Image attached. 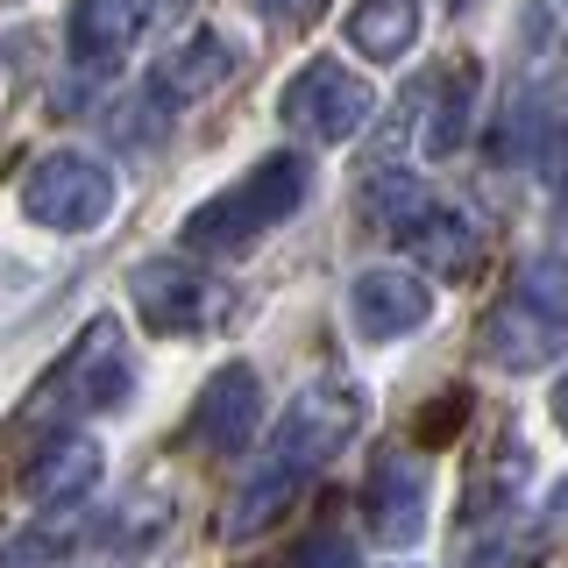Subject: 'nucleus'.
Instances as JSON below:
<instances>
[{
  "label": "nucleus",
  "mask_w": 568,
  "mask_h": 568,
  "mask_svg": "<svg viewBox=\"0 0 568 568\" xmlns=\"http://www.w3.org/2000/svg\"><path fill=\"white\" fill-rule=\"evenodd\" d=\"M306 156H263L256 171H242L227 192H213L206 206L185 213V227H178V242L192 248V256H242V248H256L271 227H284L298 206H306Z\"/></svg>",
  "instance_id": "obj_1"
},
{
  "label": "nucleus",
  "mask_w": 568,
  "mask_h": 568,
  "mask_svg": "<svg viewBox=\"0 0 568 568\" xmlns=\"http://www.w3.org/2000/svg\"><path fill=\"white\" fill-rule=\"evenodd\" d=\"M568 348V263L526 256L519 277L505 284V298L484 313V355L497 369H547Z\"/></svg>",
  "instance_id": "obj_2"
},
{
  "label": "nucleus",
  "mask_w": 568,
  "mask_h": 568,
  "mask_svg": "<svg viewBox=\"0 0 568 568\" xmlns=\"http://www.w3.org/2000/svg\"><path fill=\"white\" fill-rule=\"evenodd\" d=\"M363 213L384 227L398 248H413L419 263H434L440 277H469L476 271V248H484V235H476V221L462 206H448L434 185H419V178L405 171H377L363 192Z\"/></svg>",
  "instance_id": "obj_3"
},
{
  "label": "nucleus",
  "mask_w": 568,
  "mask_h": 568,
  "mask_svg": "<svg viewBox=\"0 0 568 568\" xmlns=\"http://www.w3.org/2000/svg\"><path fill=\"white\" fill-rule=\"evenodd\" d=\"M114 200H121L114 171L85 150H50V156H36V171L22 178V213L36 227H58V235L100 227L106 213H114Z\"/></svg>",
  "instance_id": "obj_4"
},
{
  "label": "nucleus",
  "mask_w": 568,
  "mask_h": 568,
  "mask_svg": "<svg viewBox=\"0 0 568 568\" xmlns=\"http://www.w3.org/2000/svg\"><path fill=\"white\" fill-rule=\"evenodd\" d=\"M369 114H377V93H369V85L355 79L348 64H334V58L298 64L292 85L277 93V121H284V129L327 142V150H334V142H348Z\"/></svg>",
  "instance_id": "obj_5"
},
{
  "label": "nucleus",
  "mask_w": 568,
  "mask_h": 568,
  "mask_svg": "<svg viewBox=\"0 0 568 568\" xmlns=\"http://www.w3.org/2000/svg\"><path fill=\"white\" fill-rule=\"evenodd\" d=\"M129 298H135V320L150 334H206V327L227 320V292L200 271V263H185V256L135 263V271H129Z\"/></svg>",
  "instance_id": "obj_6"
},
{
  "label": "nucleus",
  "mask_w": 568,
  "mask_h": 568,
  "mask_svg": "<svg viewBox=\"0 0 568 568\" xmlns=\"http://www.w3.org/2000/svg\"><path fill=\"white\" fill-rule=\"evenodd\" d=\"M355 426H363V398L348 384H306L271 434V462L292 476H313L355 440Z\"/></svg>",
  "instance_id": "obj_7"
},
{
  "label": "nucleus",
  "mask_w": 568,
  "mask_h": 568,
  "mask_svg": "<svg viewBox=\"0 0 568 568\" xmlns=\"http://www.w3.org/2000/svg\"><path fill=\"white\" fill-rule=\"evenodd\" d=\"M135 384V363H129V342H121V320H93V327L71 342V355L58 363L43 405H71V413H114Z\"/></svg>",
  "instance_id": "obj_8"
},
{
  "label": "nucleus",
  "mask_w": 568,
  "mask_h": 568,
  "mask_svg": "<svg viewBox=\"0 0 568 568\" xmlns=\"http://www.w3.org/2000/svg\"><path fill=\"white\" fill-rule=\"evenodd\" d=\"M256 426H263V384H256L248 363H227V369H213L206 390L192 398L185 440L206 448V455H242L248 440H256Z\"/></svg>",
  "instance_id": "obj_9"
},
{
  "label": "nucleus",
  "mask_w": 568,
  "mask_h": 568,
  "mask_svg": "<svg viewBox=\"0 0 568 568\" xmlns=\"http://www.w3.org/2000/svg\"><path fill=\"white\" fill-rule=\"evenodd\" d=\"M348 320L363 342H398L434 320V284L413 271H363L348 284Z\"/></svg>",
  "instance_id": "obj_10"
},
{
  "label": "nucleus",
  "mask_w": 568,
  "mask_h": 568,
  "mask_svg": "<svg viewBox=\"0 0 568 568\" xmlns=\"http://www.w3.org/2000/svg\"><path fill=\"white\" fill-rule=\"evenodd\" d=\"M363 511L384 547H413L426 532V469L413 455H377V469L363 484Z\"/></svg>",
  "instance_id": "obj_11"
},
{
  "label": "nucleus",
  "mask_w": 568,
  "mask_h": 568,
  "mask_svg": "<svg viewBox=\"0 0 568 568\" xmlns=\"http://www.w3.org/2000/svg\"><path fill=\"white\" fill-rule=\"evenodd\" d=\"M142 36V0H79L71 8V64L85 71V79H106V71H121V58L135 50Z\"/></svg>",
  "instance_id": "obj_12"
},
{
  "label": "nucleus",
  "mask_w": 568,
  "mask_h": 568,
  "mask_svg": "<svg viewBox=\"0 0 568 568\" xmlns=\"http://www.w3.org/2000/svg\"><path fill=\"white\" fill-rule=\"evenodd\" d=\"M93 484H100V440L93 434H58L43 455H36V469H29V497L43 511L79 505Z\"/></svg>",
  "instance_id": "obj_13"
},
{
  "label": "nucleus",
  "mask_w": 568,
  "mask_h": 568,
  "mask_svg": "<svg viewBox=\"0 0 568 568\" xmlns=\"http://www.w3.org/2000/svg\"><path fill=\"white\" fill-rule=\"evenodd\" d=\"M469 129H476V64L462 58V64L440 71L434 100H426V129H419V142H426V156H455L462 142H469Z\"/></svg>",
  "instance_id": "obj_14"
},
{
  "label": "nucleus",
  "mask_w": 568,
  "mask_h": 568,
  "mask_svg": "<svg viewBox=\"0 0 568 568\" xmlns=\"http://www.w3.org/2000/svg\"><path fill=\"white\" fill-rule=\"evenodd\" d=\"M348 43L369 64H398L419 43V0H355L348 14Z\"/></svg>",
  "instance_id": "obj_15"
},
{
  "label": "nucleus",
  "mask_w": 568,
  "mask_h": 568,
  "mask_svg": "<svg viewBox=\"0 0 568 568\" xmlns=\"http://www.w3.org/2000/svg\"><path fill=\"white\" fill-rule=\"evenodd\" d=\"M298 484H306V476H292V469H277V462H263V469L242 484L235 511H227V540H248V532H263V526H271L277 511L298 497Z\"/></svg>",
  "instance_id": "obj_16"
},
{
  "label": "nucleus",
  "mask_w": 568,
  "mask_h": 568,
  "mask_svg": "<svg viewBox=\"0 0 568 568\" xmlns=\"http://www.w3.org/2000/svg\"><path fill=\"white\" fill-rule=\"evenodd\" d=\"M227 64H235V58H227L221 36H192V43L178 50L164 71H156V85H164L171 100H200V93H213V85L227 79Z\"/></svg>",
  "instance_id": "obj_17"
},
{
  "label": "nucleus",
  "mask_w": 568,
  "mask_h": 568,
  "mask_svg": "<svg viewBox=\"0 0 568 568\" xmlns=\"http://www.w3.org/2000/svg\"><path fill=\"white\" fill-rule=\"evenodd\" d=\"M171 93H164V85H142V93L135 100H121L114 106V114H106V129H114V142H129V150H156V142H164V121H171Z\"/></svg>",
  "instance_id": "obj_18"
},
{
  "label": "nucleus",
  "mask_w": 568,
  "mask_h": 568,
  "mask_svg": "<svg viewBox=\"0 0 568 568\" xmlns=\"http://www.w3.org/2000/svg\"><path fill=\"white\" fill-rule=\"evenodd\" d=\"M526 43L568 50V0H526Z\"/></svg>",
  "instance_id": "obj_19"
},
{
  "label": "nucleus",
  "mask_w": 568,
  "mask_h": 568,
  "mask_svg": "<svg viewBox=\"0 0 568 568\" xmlns=\"http://www.w3.org/2000/svg\"><path fill=\"white\" fill-rule=\"evenodd\" d=\"M292 568H355V547L342 532H306V540L292 547Z\"/></svg>",
  "instance_id": "obj_20"
},
{
  "label": "nucleus",
  "mask_w": 568,
  "mask_h": 568,
  "mask_svg": "<svg viewBox=\"0 0 568 568\" xmlns=\"http://www.w3.org/2000/svg\"><path fill=\"white\" fill-rule=\"evenodd\" d=\"M462 413H469V390H448V398H434V405L419 413V440H434V448H440V440H455Z\"/></svg>",
  "instance_id": "obj_21"
},
{
  "label": "nucleus",
  "mask_w": 568,
  "mask_h": 568,
  "mask_svg": "<svg viewBox=\"0 0 568 568\" xmlns=\"http://www.w3.org/2000/svg\"><path fill=\"white\" fill-rule=\"evenodd\" d=\"M320 8H327V0H256V14H271L277 29H306Z\"/></svg>",
  "instance_id": "obj_22"
},
{
  "label": "nucleus",
  "mask_w": 568,
  "mask_h": 568,
  "mask_svg": "<svg viewBox=\"0 0 568 568\" xmlns=\"http://www.w3.org/2000/svg\"><path fill=\"white\" fill-rule=\"evenodd\" d=\"M50 547L43 540H14V547H0V568H43Z\"/></svg>",
  "instance_id": "obj_23"
},
{
  "label": "nucleus",
  "mask_w": 568,
  "mask_h": 568,
  "mask_svg": "<svg viewBox=\"0 0 568 568\" xmlns=\"http://www.w3.org/2000/svg\"><path fill=\"white\" fill-rule=\"evenodd\" d=\"M555 213H561V221H568V164L555 171Z\"/></svg>",
  "instance_id": "obj_24"
},
{
  "label": "nucleus",
  "mask_w": 568,
  "mask_h": 568,
  "mask_svg": "<svg viewBox=\"0 0 568 568\" xmlns=\"http://www.w3.org/2000/svg\"><path fill=\"white\" fill-rule=\"evenodd\" d=\"M555 419L568 426V377H561V390H555Z\"/></svg>",
  "instance_id": "obj_25"
},
{
  "label": "nucleus",
  "mask_w": 568,
  "mask_h": 568,
  "mask_svg": "<svg viewBox=\"0 0 568 568\" xmlns=\"http://www.w3.org/2000/svg\"><path fill=\"white\" fill-rule=\"evenodd\" d=\"M171 8H185V0H171Z\"/></svg>",
  "instance_id": "obj_26"
}]
</instances>
